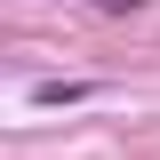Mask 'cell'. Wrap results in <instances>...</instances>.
<instances>
[{
  "label": "cell",
  "instance_id": "cell-1",
  "mask_svg": "<svg viewBox=\"0 0 160 160\" xmlns=\"http://www.w3.org/2000/svg\"><path fill=\"white\" fill-rule=\"evenodd\" d=\"M80 96H88L80 80H48V88H32V104H80Z\"/></svg>",
  "mask_w": 160,
  "mask_h": 160
}]
</instances>
